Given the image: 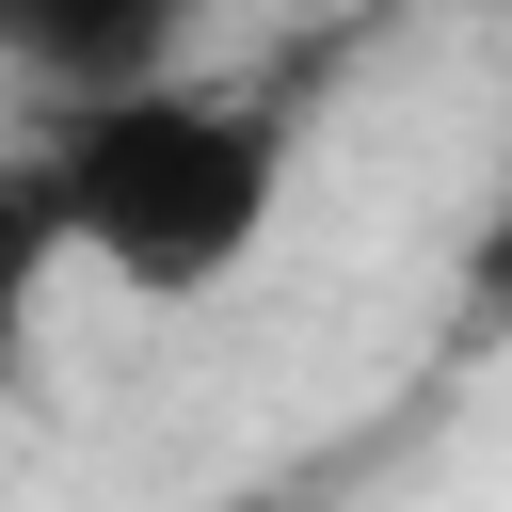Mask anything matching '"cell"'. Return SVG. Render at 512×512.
<instances>
[{"instance_id":"6da1fadb","label":"cell","mask_w":512,"mask_h":512,"mask_svg":"<svg viewBox=\"0 0 512 512\" xmlns=\"http://www.w3.org/2000/svg\"><path fill=\"white\" fill-rule=\"evenodd\" d=\"M288 208V112L240 80H144L96 112H32L16 240H64L128 304H208Z\"/></svg>"}]
</instances>
